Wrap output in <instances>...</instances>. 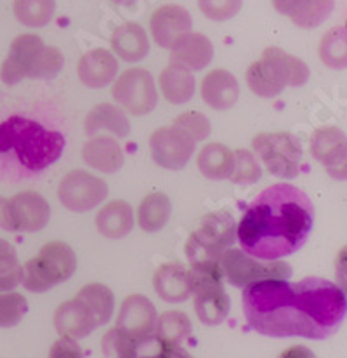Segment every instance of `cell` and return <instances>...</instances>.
Masks as SVG:
<instances>
[{
  "label": "cell",
  "instance_id": "cell-1",
  "mask_svg": "<svg viewBox=\"0 0 347 358\" xmlns=\"http://www.w3.org/2000/svg\"><path fill=\"white\" fill-rule=\"evenodd\" d=\"M242 304L249 327L276 339H327L341 329L347 311L346 292L320 277L253 282L243 289Z\"/></svg>",
  "mask_w": 347,
  "mask_h": 358
},
{
  "label": "cell",
  "instance_id": "cell-2",
  "mask_svg": "<svg viewBox=\"0 0 347 358\" xmlns=\"http://www.w3.org/2000/svg\"><path fill=\"white\" fill-rule=\"evenodd\" d=\"M313 224L314 207L309 196L295 186L276 182L246 207L236 227V238L249 256L280 261L306 243Z\"/></svg>",
  "mask_w": 347,
  "mask_h": 358
},
{
  "label": "cell",
  "instance_id": "cell-3",
  "mask_svg": "<svg viewBox=\"0 0 347 358\" xmlns=\"http://www.w3.org/2000/svg\"><path fill=\"white\" fill-rule=\"evenodd\" d=\"M64 143L61 132L14 115L0 122V167L17 178L40 174L58 162Z\"/></svg>",
  "mask_w": 347,
  "mask_h": 358
},
{
  "label": "cell",
  "instance_id": "cell-4",
  "mask_svg": "<svg viewBox=\"0 0 347 358\" xmlns=\"http://www.w3.org/2000/svg\"><path fill=\"white\" fill-rule=\"evenodd\" d=\"M63 64L58 48L45 45L38 35L24 34L10 44L9 55L0 66V78L6 85H16L24 78L51 80L58 77Z\"/></svg>",
  "mask_w": 347,
  "mask_h": 358
},
{
  "label": "cell",
  "instance_id": "cell-5",
  "mask_svg": "<svg viewBox=\"0 0 347 358\" xmlns=\"http://www.w3.org/2000/svg\"><path fill=\"white\" fill-rule=\"evenodd\" d=\"M309 66L297 56L271 45L245 73L246 85L259 98H276L285 87H300L309 80Z\"/></svg>",
  "mask_w": 347,
  "mask_h": 358
},
{
  "label": "cell",
  "instance_id": "cell-6",
  "mask_svg": "<svg viewBox=\"0 0 347 358\" xmlns=\"http://www.w3.org/2000/svg\"><path fill=\"white\" fill-rule=\"evenodd\" d=\"M188 275L198 320L207 327L223 324L230 313L231 301L224 291V278L216 259L191 263Z\"/></svg>",
  "mask_w": 347,
  "mask_h": 358
},
{
  "label": "cell",
  "instance_id": "cell-7",
  "mask_svg": "<svg viewBox=\"0 0 347 358\" xmlns=\"http://www.w3.org/2000/svg\"><path fill=\"white\" fill-rule=\"evenodd\" d=\"M77 270L75 250L64 242H49L35 257L23 266V287L27 291L42 294L63 284Z\"/></svg>",
  "mask_w": 347,
  "mask_h": 358
},
{
  "label": "cell",
  "instance_id": "cell-8",
  "mask_svg": "<svg viewBox=\"0 0 347 358\" xmlns=\"http://www.w3.org/2000/svg\"><path fill=\"white\" fill-rule=\"evenodd\" d=\"M252 148L273 176L293 179L302 171V145L290 132H260L253 136Z\"/></svg>",
  "mask_w": 347,
  "mask_h": 358
},
{
  "label": "cell",
  "instance_id": "cell-9",
  "mask_svg": "<svg viewBox=\"0 0 347 358\" xmlns=\"http://www.w3.org/2000/svg\"><path fill=\"white\" fill-rule=\"evenodd\" d=\"M236 238V223L228 210H217L202 217L198 228L186 242V256L191 263L216 259L231 249Z\"/></svg>",
  "mask_w": 347,
  "mask_h": 358
},
{
  "label": "cell",
  "instance_id": "cell-10",
  "mask_svg": "<svg viewBox=\"0 0 347 358\" xmlns=\"http://www.w3.org/2000/svg\"><path fill=\"white\" fill-rule=\"evenodd\" d=\"M216 263L219 266L221 275L224 282L243 287L260 280H288L292 277V268L281 261H259L256 257L249 256L242 249H228L216 257Z\"/></svg>",
  "mask_w": 347,
  "mask_h": 358
},
{
  "label": "cell",
  "instance_id": "cell-11",
  "mask_svg": "<svg viewBox=\"0 0 347 358\" xmlns=\"http://www.w3.org/2000/svg\"><path fill=\"white\" fill-rule=\"evenodd\" d=\"M112 96L124 112L134 117L153 112L158 103L155 78L146 68H131L118 75L113 82Z\"/></svg>",
  "mask_w": 347,
  "mask_h": 358
},
{
  "label": "cell",
  "instance_id": "cell-12",
  "mask_svg": "<svg viewBox=\"0 0 347 358\" xmlns=\"http://www.w3.org/2000/svg\"><path fill=\"white\" fill-rule=\"evenodd\" d=\"M108 185L105 179L94 176L84 169L68 173L61 179L58 199L61 206L77 214H84L103 203L108 196Z\"/></svg>",
  "mask_w": 347,
  "mask_h": 358
},
{
  "label": "cell",
  "instance_id": "cell-13",
  "mask_svg": "<svg viewBox=\"0 0 347 358\" xmlns=\"http://www.w3.org/2000/svg\"><path fill=\"white\" fill-rule=\"evenodd\" d=\"M195 148V139L175 125L156 129L149 138L153 162L169 171L184 169L191 160Z\"/></svg>",
  "mask_w": 347,
  "mask_h": 358
},
{
  "label": "cell",
  "instance_id": "cell-14",
  "mask_svg": "<svg viewBox=\"0 0 347 358\" xmlns=\"http://www.w3.org/2000/svg\"><path fill=\"white\" fill-rule=\"evenodd\" d=\"M10 231L34 234L47 227L51 220L49 202L37 192H20L7 200Z\"/></svg>",
  "mask_w": 347,
  "mask_h": 358
},
{
  "label": "cell",
  "instance_id": "cell-15",
  "mask_svg": "<svg viewBox=\"0 0 347 358\" xmlns=\"http://www.w3.org/2000/svg\"><path fill=\"white\" fill-rule=\"evenodd\" d=\"M156 308L146 296L131 294L124 299L118 311L117 327L131 336L139 346L153 338L156 325Z\"/></svg>",
  "mask_w": 347,
  "mask_h": 358
},
{
  "label": "cell",
  "instance_id": "cell-16",
  "mask_svg": "<svg viewBox=\"0 0 347 358\" xmlns=\"http://www.w3.org/2000/svg\"><path fill=\"white\" fill-rule=\"evenodd\" d=\"M311 155L327 169L332 178L344 181L347 176L346 134L339 127L325 125L311 138Z\"/></svg>",
  "mask_w": 347,
  "mask_h": 358
},
{
  "label": "cell",
  "instance_id": "cell-17",
  "mask_svg": "<svg viewBox=\"0 0 347 358\" xmlns=\"http://www.w3.org/2000/svg\"><path fill=\"white\" fill-rule=\"evenodd\" d=\"M193 28L191 14L188 9L177 3H165L153 13L149 21V30L156 45L163 49H172V45Z\"/></svg>",
  "mask_w": 347,
  "mask_h": 358
},
{
  "label": "cell",
  "instance_id": "cell-18",
  "mask_svg": "<svg viewBox=\"0 0 347 358\" xmlns=\"http://www.w3.org/2000/svg\"><path fill=\"white\" fill-rule=\"evenodd\" d=\"M54 329L61 338L84 339L98 329L94 317L80 299L64 301L54 311Z\"/></svg>",
  "mask_w": 347,
  "mask_h": 358
},
{
  "label": "cell",
  "instance_id": "cell-19",
  "mask_svg": "<svg viewBox=\"0 0 347 358\" xmlns=\"http://www.w3.org/2000/svg\"><path fill=\"white\" fill-rule=\"evenodd\" d=\"M77 73L85 87L103 89L117 78L118 59L108 49H94L82 56Z\"/></svg>",
  "mask_w": 347,
  "mask_h": 358
},
{
  "label": "cell",
  "instance_id": "cell-20",
  "mask_svg": "<svg viewBox=\"0 0 347 358\" xmlns=\"http://www.w3.org/2000/svg\"><path fill=\"white\" fill-rule=\"evenodd\" d=\"M82 160L91 169L115 174L124 166V150L113 136H92L82 146Z\"/></svg>",
  "mask_w": 347,
  "mask_h": 358
},
{
  "label": "cell",
  "instance_id": "cell-21",
  "mask_svg": "<svg viewBox=\"0 0 347 358\" xmlns=\"http://www.w3.org/2000/svg\"><path fill=\"white\" fill-rule=\"evenodd\" d=\"M214 58V45L209 37L196 31H189L179 38L170 49V63L198 71L209 66Z\"/></svg>",
  "mask_w": 347,
  "mask_h": 358
},
{
  "label": "cell",
  "instance_id": "cell-22",
  "mask_svg": "<svg viewBox=\"0 0 347 358\" xmlns=\"http://www.w3.org/2000/svg\"><path fill=\"white\" fill-rule=\"evenodd\" d=\"M239 87L235 75L224 68L212 70L202 80V99L214 110H230L238 101Z\"/></svg>",
  "mask_w": 347,
  "mask_h": 358
},
{
  "label": "cell",
  "instance_id": "cell-23",
  "mask_svg": "<svg viewBox=\"0 0 347 358\" xmlns=\"http://www.w3.org/2000/svg\"><path fill=\"white\" fill-rule=\"evenodd\" d=\"M153 289L165 303H184L191 296L188 268L181 263H165L153 275Z\"/></svg>",
  "mask_w": 347,
  "mask_h": 358
},
{
  "label": "cell",
  "instance_id": "cell-24",
  "mask_svg": "<svg viewBox=\"0 0 347 358\" xmlns=\"http://www.w3.org/2000/svg\"><path fill=\"white\" fill-rule=\"evenodd\" d=\"M101 131L110 132L118 139L127 138L131 134V122H128L127 113L120 106L112 105V103H101V105L94 106L85 117L84 132L89 138H92Z\"/></svg>",
  "mask_w": 347,
  "mask_h": 358
},
{
  "label": "cell",
  "instance_id": "cell-25",
  "mask_svg": "<svg viewBox=\"0 0 347 358\" xmlns=\"http://www.w3.org/2000/svg\"><path fill=\"white\" fill-rule=\"evenodd\" d=\"M112 49L121 61L138 63L148 56L149 38L145 28L138 23H124L112 35Z\"/></svg>",
  "mask_w": 347,
  "mask_h": 358
},
{
  "label": "cell",
  "instance_id": "cell-26",
  "mask_svg": "<svg viewBox=\"0 0 347 358\" xmlns=\"http://www.w3.org/2000/svg\"><path fill=\"white\" fill-rule=\"evenodd\" d=\"M96 228L106 238H124L134 228V210L125 200H112L96 216Z\"/></svg>",
  "mask_w": 347,
  "mask_h": 358
},
{
  "label": "cell",
  "instance_id": "cell-27",
  "mask_svg": "<svg viewBox=\"0 0 347 358\" xmlns=\"http://www.w3.org/2000/svg\"><path fill=\"white\" fill-rule=\"evenodd\" d=\"M160 91L163 98L172 105H184L193 98L196 89L195 75L184 66L170 63L160 73Z\"/></svg>",
  "mask_w": 347,
  "mask_h": 358
},
{
  "label": "cell",
  "instance_id": "cell-28",
  "mask_svg": "<svg viewBox=\"0 0 347 358\" xmlns=\"http://www.w3.org/2000/svg\"><path fill=\"white\" fill-rule=\"evenodd\" d=\"M196 166L207 179H212V181L230 179L232 167H235L232 150L228 148L223 143H209L198 153Z\"/></svg>",
  "mask_w": 347,
  "mask_h": 358
},
{
  "label": "cell",
  "instance_id": "cell-29",
  "mask_svg": "<svg viewBox=\"0 0 347 358\" xmlns=\"http://www.w3.org/2000/svg\"><path fill=\"white\" fill-rule=\"evenodd\" d=\"M172 214V202L162 192H153L142 199L138 210L139 227L146 234H155L165 228Z\"/></svg>",
  "mask_w": 347,
  "mask_h": 358
},
{
  "label": "cell",
  "instance_id": "cell-30",
  "mask_svg": "<svg viewBox=\"0 0 347 358\" xmlns=\"http://www.w3.org/2000/svg\"><path fill=\"white\" fill-rule=\"evenodd\" d=\"M191 332L193 325L188 315L184 311L170 310L156 318L153 338L156 339L160 348H163V346H181V343L186 341L191 336Z\"/></svg>",
  "mask_w": 347,
  "mask_h": 358
},
{
  "label": "cell",
  "instance_id": "cell-31",
  "mask_svg": "<svg viewBox=\"0 0 347 358\" xmlns=\"http://www.w3.org/2000/svg\"><path fill=\"white\" fill-rule=\"evenodd\" d=\"M77 298L89 308L98 327L106 325L115 311V296L105 284H87L80 289Z\"/></svg>",
  "mask_w": 347,
  "mask_h": 358
},
{
  "label": "cell",
  "instance_id": "cell-32",
  "mask_svg": "<svg viewBox=\"0 0 347 358\" xmlns=\"http://www.w3.org/2000/svg\"><path fill=\"white\" fill-rule=\"evenodd\" d=\"M13 10L21 24L42 28L51 23L56 13V0H14Z\"/></svg>",
  "mask_w": 347,
  "mask_h": 358
},
{
  "label": "cell",
  "instance_id": "cell-33",
  "mask_svg": "<svg viewBox=\"0 0 347 358\" xmlns=\"http://www.w3.org/2000/svg\"><path fill=\"white\" fill-rule=\"evenodd\" d=\"M347 28L346 24H339V27L332 28L323 35L320 42V59L323 61L327 66L334 68V70H344L347 64Z\"/></svg>",
  "mask_w": 347,
  "mask_h": 358
},
{
  "label": "cell",
  "instance_id": "cell-34",
  "mask_svg": "<svg viewBox=\"0 0 347 358\" xmlns=\"http://www.w3.org/2000/svg\"><path fill=\"white\" fill-rule=\"evenodd\" d=\"M23 282V266L16 249L7 240L0 238V292H9Z\"/></svg>",
  "mask_w": 347,
  "mask_h": 358
},
{
  "label": "cell",
  "instance_id": "cell-35",
  "mask_svg": "<svg viewBox=\"0 0 347 358\" xmlns=\"http://www.w3.org/2000/svg\"><path fill=\"white\" fill-rule=\"evenodd\" d=\"M335 9V0H307L293 16H290L292 23L299 28H316L323 23Z\"/></svg>",
  "mask_w": 347,
  "mask_h": 358
},
{
  "label": "cell",
  "instance_id": "cell-36",
  "mask_svg": "<svg viewBox=\"0 0 347 358\" xmlns=\"http://www.w3.org/2000/svg\"><path fill=\"white\" fill-rule=\"evenodd\" d=\"M101 350L105 358H138L139 345L121 329L113 327L103 336Z\"/></svg>",
  "mask_w": 347,
  "mask_h": 358
},
{
  "label": "cell",
  "instance_id": "cell-37",
  "mask_svg": "<svg viewBox=\"0 0 347 358\" xmlns=\"http://www.w3.org/2000/svg\"><path fill=\"white\" fill-rule=\"evenodd\" d=\"M232 157H235V167H232L230 179L235 185L249 186L259 181L263 176V169H260L256 155L250 150L238 148L232 152Z\"/></svg>",
  "mask_w": 347,
  "mask_h": 358
},
{
  "label": "cell",
  "instance_id": "cell-38",
  "mask_svg": "<svg viewBox=\"0 0 347 358\" xmlns=\"http://www.w3.org/2000/svg\"><path fill=\"white\" fill-rule=\"evenodd\" d=\"M27 313L28 303L23 296L17 292H0V327H14Z\"/></svg>",
  "mask_w": 347,
  "mask_h": 358
},
{
  "label": "cell",
  "instance_id": "cell-39",
  "mask_svg": "<svg viewBox=\"0 0 347 358\" xmlns=\"http://www.w3.org/2000/svg\"><path fill=\"white\" fill-rule=\"evenodd\" d=\"M175 127L182 129L188 136H191L196 143L203 141L210 136V131H212V125H210V120L207 119V115L200 112H186L181 113L172 122Z\"/></svg>",
  "mask_w": 347,
  "mask_h": 358
},
{
  "label": "cell",
  "instance_id": "cell-40",
  "mask_svg": "<svg viewBox=\"0 0 347 358\" xmlns=\"http://www.w3.org/2000/svg\"><path fill=\"white\" fill-rule=\"evenodd\" d=\"M243 0H198V7L212 21H228L242 9Z\"/></svg>",
  "mask_w": 347,
  "mask_h": 358
},
{
  "label": "cell",
  "instance_id": "cell-41",
  "mask_svg": "<svg viewBox=\"0 0 347 358\" xmlns=\"http://www.w3.org/2000/svg\"><path fill=\"white\" fill-rule=\"evenodd\" d=\"M49 358H85L84 352L77 341L68 338H61L52 345Z\"/></svg>",
  "mask_w": 347,
  "mask_h": 358
},
{
  "label": "cell",
  "instance_id": "cell-42",
  "mask_svg": "<svg viewBox=\"0 0 347 358\" xmlns=\"http://www.w3.org/2000/svg\"><path fill=\"white\" fill-rule=\"evenodd\" d=\"M273 2V7L283 16H293L307 0H271Z\"/></svg>",
  "mask_w": 347,
  "mask_h": 358
},
{
  "label": "cell",
  "instance_id": "cell-43",
  "mask_svg": "<svg viewBox=\"0 0 347 358\" xmlns=\"http://www.w3.org/2000/svg\"><path fill=\"white\" fill-rule=\"evenodd\" d=\"M278 358H318V357L314 355L307 346L297 345V346H290V348L285 350V352Z\"/></svg>",
  "mask_w": 347,
  "mask_h": 358
},
{
  "label": "cell",
  "instance_id": "cell-44",
  "mask_svg": "<svg viewBox=\"0 0 347 358\" xmlns=\"http://www.w3.org/2000/svg\"><path fill=\"white\" fill-rule=\"evenodd\" d=\"M156 358H193L188 352L181 348V346H163L160 348Z\"/></svg>",
  "mask_w": 347,
  "mask_h": 358
},
{
  "label": "cell",
  "instance_id": "cell-45",
  "mask_svg": "<svg viewBox=\"0 0 347 358\" xmlns=\"http://www.w3.org/2000/svg\"><path fill=\"white\" fill-rule=\"evenodd\" d=\"M0 228H2V230L10 231L9 210H7V199H3L2 195H0Z\"/></svg>",
  "mask_w": 347,
  "mask_h": 358
},
{
  "label": "cell",
  "instance_id": "cell-46",
  "mask_svg": "<svg viewBox=\"0 0 347 358\" xmlns=\"http://www.w3.org/2000/svg\"><path fill=\"white\" fill-rule=\"evenodd\" d=\"M113 2H117V3H124V2H127V0H113Z\"/></svg>",
  "mask_w": 347,
  "mask_h": 358
},
{
  "label": "cell",
  "instance_id": "cell-47",
  "mask_svg": "<svg viewBox=\"0 0 347 358\" xmlns=\"http://www.w3.org/2000/svg\"><path fill=\"white\" fill-rule=\"evenodd\" d=\"M152 358H156V357H152Z\"/></svg>",
  "mask_w": 347,
  "mask_h": 358
}]
</instances>
